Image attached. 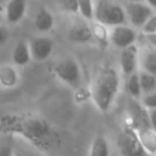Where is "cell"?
Returning a JSON list of instances; mask_svg holds the SVG:
<instances>
[{
    "label": "cell",
    "instance_id": "32",
    "mask_svg": "<svg viewBox=\"0 0 156 156\" xmlns=\"http://www.w3.org/2000/svg\"><path fill=\"white\" fill-rule=\"evenodd\" d=\"M1 1H2V0H0V2H1Z\"/></svg>",
    "mask_w": 156,
    "mask_h": 156
},
{
    "label": "cell",
    "instance_id": "26",
    "mask_svg": "<svg viewBox=\"0 0 156 156\" xmlns=\"http://www.w3.org/2000/svg\"><path fill=\"white\" fill-rule=\"evenodd\" d=\"M63 10L68 12H78V0H58Z\"/></svg>",
    "mask_w": 156,
    "mask_h": 156
},
{
    "label": "cell",
    "instance_id": "30",
    "mask_svg": "<svg viewBox=\"0 0 156 156\" xmlns=\"http://www.w3.org/2000/svg\"><path fill=\"white\" fill-rule=\"evenodd\" d=\"M129 1H141V0H129Z\"/></svg>",
    "mask_w": 156,
    "mask_h": 156
},
{
    "label": "cell",
    "instance_id": "23",
    "mask_svg": "<svg viewBox=\"0 0 156 156\" xmlns=\"http://www.w3.org/2000/svg\"><path fill=\"white\" fill-rule=\"evenodd\" d=\"M78 11L85 20L94 18V4H93V0H78Z\"/></svg>",
    "mask_w": 156,
    "mask_h": 156
},
{
    "label": "cell",
    "instance_id": "5",
    "mask_svg": "<svg viewBox=\"0 0 156 156\" xmlns=\"http://www.w3.org/2000/svg\"><path fill=\"white\" fill-rule=\"evenodd\" d=\"M117 146L121 156H147L141 147L134 129L126 124L117 138Z\"/></svg>",
    "mask_w": 156,
    "mask_h": 156
},
{
    "label": "cell",
    "instance_id": "21",
    "mask_svg": "<svg viewBox=\"0 0 156 156\" xmlns=\"http://www.w3.org/2000/svg\"><path fill=\"white\" fill-rule=\"evenodd\" d=\"M0 156H15V135L0 130Z\"/></svg>",
    "mask_w": 156,
    "mask_h": 156
},
{
    "label": "cell",
    "instance_id": "25",
    "mask_svg": "<svg viewBox=\"0 0 156 156\" xmlns=\"http://www.w3.org/2000/svg\"><path fill=\"white\" fill-rule=\"evenodd\" d=\"M141 30L145 34H156V13H152V16L144 23Z\"/></svg>",
    "mask_w": 156,
    "mask_h": 156
},
{
    "label": "cell",
    "instance_id": "13",
    "mask_svg": "<svg viewBox=\"0 0 156 156\" xmlns=\"http://www.w3.org/2000/svg\"><path fill=\"white\" fill-rule=\"evenodd\" d=\"M139 69L156 76V46H147L139 52Z\"/></svg>",
    "mask_w": 156,
    "mask_h": 156
},
{
    "label": "cell",
    "instance_id": "20",
    "mask_svg": "<svg viewBox=\"0 0 156 156\" xmlns=\"http://www.w3.org/2000/svg\"><path fill=\"white\" fill-rule=\"evenodd\" d=\"M138 71L129 74L128 77H126V90H127L129 98H133V99H136V100H139L143 95Z\"/></svg>",
    "mask_w": 156,
    "mask_h": 156
},
{
    "label": "cell",
    "instance_id": "11",
    "mask_svg": "<svg viewBox=\"0 0 156 156\" xmlns=\"http://www.w3.org/2000/svg\"><path fill=\"white\" fill-rule=\"evenodd\" d=\"M134 132L147 156H154L156 154V130L151 127H145L134 129Z\"/></svg>",
    "mask_w": 156,
    "mask_h": 156
},
{
    "label": "cell",
    "instance_id": "22",
    "mask_svg": "<svg viewBox=\"0 0 156 156\" xmlns=\"http://www.w3.org/2000/svg\"><path fill=\"white\" fill-rule=\"evenodd\" d=\"M139 73V80H140V87H141V93L146 94V93H151L156 90V76L141 71H138Z\"/></svg>",
    "mask_w": 156,
    "mask_h": 156
},
{
    "label": "cell",
    "instance_id": "3",
    "mask_svg": "<svg viewBox=\"0 0 156 156\" xmlns=\"http://www.w3.org/2000/svg\"><path fill=\"white\" fill-rule=\"evenodd\" d=\"M94 18L102 26H117L126 23L127 15L122 6L110 0H99L94 5Z\"/></svg>",
    "mask_w": 156,
    "mask_h": 156
},
{
    "label": "cell",
    "instance_id": "24",
    "mask_svg": "<svg viewBox=\"0 0 156 156\" xmlns=\"http://www.w3.org/2000/svg\"><path fill=\"white\" fill-rule=\"evenodd\" d=\"M140 104L146 108V110H151V108H156V90L151 91V93H146L143 94L141 98L139 99Z\"/></svg>",
    "mask_w": 156,
    "mask_h": 156
},
{
    "label": "cell",
    "instance_id": "6",
    "mask_svg": "<svg viewBox=\"0 0 156 156\" xmlns=\"http://www.w3.org/2000/svg\"><path fill=\"white\" fill-rule=\"evenodd\" d=\"M127 115L128 122L127 124L130 126L133 129L151 127L147 117V110L140 104L139 100L129 98L127 101Z\"/></svg>",
    "mask_w": 156,
    "mask_h": 156
},
{
    "label": "cell",
    "instance_id": "12",
    "mask_svg": "<svg viewBox=\"0 0 156 156\" xmlns=\"http://www.w3.org/2000/svg\"><path fill=\"white\" fill-rule=\"evenodd\" d=\"M15 156H46L37 145L27 139L15 135Z\"/></svg>",
    "mask_w": 156,
    "mask_h": 156
},
{
    "label": "cell",
    "instance_id": "10",
    "mask_svg": "<svg viewBox=\"0 0 156 156\" xmlns=\"http://www.w3.org/2000/svg\"><path fill=\"white\" fill-rule=\"evenodd\" d=\"M32 58L35 61H45L54 50V41L48 37H34L29 41Z\"/></svg>",
    "mask_w": 156,
    "mask_h": 156
},
{
    "label": "cell",
    "instance_id": "4",
    "mask_svg": "<svg viewBox=\"0 0 156 156\" xmlns=\"http://www.w3.org/2000/svg\"><path fill=\"white\" fill-rule=\"evenodd\" d=\"M54 74L58 80L71 88H78L82 83V71L73 57H65L54 66Z\"/></svg>",
    "mask_w": 156,
    "mask_h": 156
},
{
    "label": "cell",
    "instance_id": "17",
    "mask_svg": "<svg viewBox=\"0 0 156 156\" xmlns=\"http://www.w3.org/2000/svg\"><path fill=\"white\" fill-rule=\"evenodd\" d=\"M32 60L29 43L26 40H20L16 43L12 51V61L16 66H26Z\"/></svg>",
    "mask_w": 156,
    "mask_h": 156
},
{
    "label": "cell",
    "instance_id": "27",
    "mask_svg": "<svg viewBox=\"0 0 156 156\" xmlns=\"http://www.w3.org/2000/svg\"><path fill=\"white\" fill-rule=\"evenodd\" d=\"M147 117H149V122H150L151 128L156 130V108L147 110Z\"/></svg>",
    "mask_w": 156,
    "mask_h": 156
},
{
    "label": "cell",
    "instance_id": "31",
    "mask_svg": "<svg viewBox=\"0 0 156 156\" xmlns=\"http://www.w3.org/2000/svg\"><path fill=\"white\" fill-rule=\"evenodd\" d=\"M111 156H121V155H113V154H112V155H111Z\"/></svg>",
    "mask_w": 156,
    "mask_h": 156
},
{
    "label": "cell",
    "instance_id": "18",
    "mask_svg": "<svg viewBox=\"0 0 156 156\" xmlns=\"http://www.w3.org/2000/svg\"><path fill=\"white\" fill-rule=\"evenodd\" d=\"M91 38L93 32L85 23H76L68 30V39L74 43H87Z\"/></svg>",
    "mask_w": 156,
    "mask_h": 156
},
{
    "label": "cell",
    "instance_id": "28",
    "mask_svg": "<svg viewBox=\"0 0 156 156\" xmlns=\"http://www.w3.org/2000/svg\"><path fill=\"white\" fill-rule=\"evenodd\" d=\"M6 39H7V30L2 26H0V45H2L6 41Z\"/></svg>",
    "mask_w": 156,
    "mask_h": 156
},
{
    "label": "cell",
    "instance_id": "33",
    "mask_svg": "<svg viewBox=\"0 0 156 156\" xmlns=\"http://www.w3.org/2000/svg\"><path fill=\"white\" fill-rule=\"evenodd\" d=\"M154 156H156V154H155V155H154Z\"/></svg>",
    "mask_w": 156,
    "mask_h": 156
},
{
    "label": "cell",
    "instance_id": "19",
    "mask_svg": "<svg viewBox=\"0 0 156 156\" xmlns=\"http://www.w3.org/2000/svg\"><path fill=\"white\" fill-rule=\"evenodd\" d=\"M34 24H35V28L40 32L50 30L54 26V17H52L51 12L46 9H40L35 15Z\"/></svg>",
    "mask_w": 156,
    "mask_h": 156
},
{
    "label": "cell",
    "instance_id": "2",
    "mask_svg": "<svg viewBox=\"0 0 156 156\" xmlns=\"http://www.w3.org/2000/svg\"><path fill=\"white\" fill-rule=\"evenodd\" d=\"M121 77L117 69L111 65H102L90 85V96L100 112H107L115 104L119 93Z\"/></svg>",
    "mask_w": 156,
    "mask_h": 156
},
{
    "label": "cell",
    "instance_id": "15",
    "mask_svg": "<svg viewBox=\"0 0 156 156\" xmlns=\"http://www.w3.org/2000/svg\"><path fill=\"white\" fill-rule=\"evenodd\" d=\"M20 82V76L17 69L11 65L0 66V88L12 89Z\"/></svg>",
    "mask_w": 156,
    "mask_h": 156
},
{
    "label": "cell",
    "instance_id": "14",
    "mask_svg": "<svg viewBox=\"0 0 156 156\" xmlns=\"http://www.w3.org/2000/svg\"><path fill=\"white\" fill-rule=\"evenodd\" d=\"M26 13V0H10L6 5V21L11 24L20 22Z\"/></svg>",
    "mask_w": 156,
    "mask_h": 156
},
{
    "label": "cell",
    "instance_id": "9",
    "mask_svg": "<svg viewBox=\"0 0 156 156\" xmlns=\"http://www.w3.org/2000/svg\"><path fill=\"white\" fill-rule=\"evenodd\" d=\"M119 68L124 77H128L129 74L139 69V50L135 46V44L121 49Z\"/></svg>",
    "mask_w": 156,
    "mask_h": 156
},
{
    "label": "cell",
    "instance_id": "1",
    "mask_svg": "<svg viewBox=\"0 0 156 156\" xmlns=\"http://www.w3.org/2000/svg\"><path fill=\"white\" fill-rule=\"evenodd\" d=\"M0 130L22 136L38 147L44 145L52 134L50 124L40 116L34 115L2 117L0 121Z\"/></svg>",
    "mask_w": 156,
    "mask_h": 156
},
{
    "label": "cell",
    "instance_id": "29",
    "mask_svg": "<svg viewBox=\"0 0 156 156\" xmlns=\"http://www.w3.org/2000/svg\"><path fill=\"white\" fill-rule=\"evenodd\" d=\"M146 4L150 5L152 9H156V0H146Z\"/></svg>",
    "mask_w": 156,
    "mask_h": 156
},
{
    "label": "cell",
    "instance_id": "16",
    "mask_svg": "<svg viewBox=\"0 0 156 156\" xmlns=\"http://www.w3.org/2000/svg\"><path fill=\"white\" fill-rule=\"evenodd\" d=\"M111 155H112L111 145L107 138L102 134L95 135L90 144L88 156H111Z\"/></svg>",
    "mask_w": 156,
    "mask_h": 156
},
{
    "label": "cell",
    "instance_id": "8",
    "mask_svg": "<svg viewBox=\"0 0 156 156\" xmlns=\"http://www.w3.org/2000/svg\"><path fill=\"white\" fill-rule=\"evenodd\" d=\"M110 40L111 43L118 48V49H124L127 46H130L135 44L136 41V32L129 27L123 24H117L111 28L110 32Z\"/></svg>",
    "mask_w": 156,
    "mask_h": 156
},
{
    "label": "cell",
    "instance_id": "7",
    "mask_svg": "<svg viewBox=\"0 0 156 156\" xmlns=\"http://www.w3.org/2000/svg\"><path fill=\"white\" fill-rule=\"evenodd\" d=\"M124 11H126V15L129 22L136 28H141L144 23L154 13L152 7L141 1H129Z\"/></svg>",
    "mask_w": 156,
    "mask_h": 156
}]
</instances>
